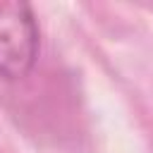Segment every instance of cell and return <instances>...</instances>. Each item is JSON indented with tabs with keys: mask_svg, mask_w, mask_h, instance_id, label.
<instances>
[{
	"mask_svg": "<svg viewBox=\"0 0 153 153\" xmlns=\"http://www.w3.org/2000/svg\"><path fill=\"white\" fill-rule=\"evenodd\" d=\"M38 55V26L22 0H0V76L22 79Z\"/></svg>",
	"mask_w": 153,
	"mask_h": 153,
	"instance_id": "1",
	"label": "cell"
}]
</instances>
